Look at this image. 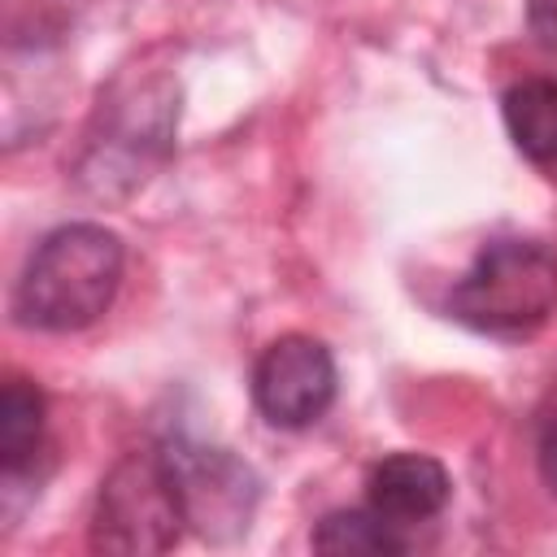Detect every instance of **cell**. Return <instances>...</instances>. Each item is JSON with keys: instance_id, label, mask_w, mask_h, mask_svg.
<instances>
[{"instance_id": "cell-7", "label": "cell", "mask_w": 557, "mask_h": 557, "mask_svg": "<svg viewBox=\"0 0 557 557\" xmlns=\"http://www.w3.org/2000/svg\"><path fill=\"white\" fill-rule=\"evenodd\" d=\"M453 496L448 470L426 453H392L366 479V500L396 527L431 522Z\"/></svg>"}, {"instance_id": "cell-3", "label": "cell", "mask_w": 557, "mask_h": 557, "mask_svg": "<svg viewBox=\"0 0 557 557\" xmlns=\"http://www.w3.org/2000/svg\"><path fill=\"white\" fill-rule=\"evenodd\" d=\"M557 309V257L535 239H492L479 248L474 265L453 283L448 313L500 339H522L548 322Z\"/></svg>"}, {"instance_id": "cell-9", "label": "cell", "mask_w": 557, "mask_h": 557, "mask_svg": "<svg viewBox=\"0 0 557 557\" xmlns=\"http://www.w3.org/2000/svg\"><path fill=\"white\" fill-rule=\"evenodd\" d=\"M44 453V392L30 379H9L0 392V470L13 487L17 479L35 474Z\"/></svg>"}, {"instance_id": "cell-2", "label": "cell", "mask_w": 557, "mask_h": 557, "mask_svg": "<svg viewBox=\"0 0 557 557\" xmlns=\"http://www.w3.org/2000/svg\"><path fill=\"white\" fill-rule=\"evenodd\" d=\"M178 87L170 78H122L113 83L83 135L74 178L100 200L131 196L144 187L174 148Z\"/></svg>"}, {"instance_id": "cell-1", "label": "cell", "mask_w": 557, "mask_h": 557, "mask_svg": "<svg viewBox=\"0 0 557 557\" xmlns=\"http://www.w3.org/2000/svg\"><path fill=\"white\" fill-rule=\"evenodd\" d=\"M122 239L100 222H70L48 231L13 292V313L22 326L70 335L91 326L117 296L122 283Z\"/></svg>"}, {"instance_id": "cell-6", "label": "cell", "mask_w": 557, "mask_h": 557, "mask_svg": "<svg viewBox=\"0 0 557 557\" xmlns=\"http://www.w3.org/2000/svg\"><path fill=\"white\" fill-rule=\"evenodd\" d=\"M335 357L313 335H278L252 366V400L270 426H313L335 405Z\"/></svg>"}, {"instance_id": "cell-10", "label": "cell", "mask_w": 557, "mask_h": 557, "mask_svg": "<svg viewBox=\"0 0 557 557\" xmlns=\"http://www.w3.org/2000/svg\"><path fill=\"white\" fill-rule=\"evenodd\" d=\"M313 548L331 557H396L409 548L405 527L387 522L379 509H335L318 522Z\"/></svg>"}, {"instance_id": "cell-11", "label": "cell", "mask_w": 557, "mask_h": 557, "mask_svg": "<svg viewBox=\"0 0 557 557\" xmlns=\"http://www.w3.org/2000/svg\"><path fill=\"white\" fill-rule=\"evenodd\" d=\"M527 26L535 35V44L557 57V0H527Z\"/></svg>"}, {"instance_id": "cell-12", "label": "cell", "mask_w": 557, "mask_h": 557, "mask_svg": "<svg viewBox=\"0 0 557 557\" xmlns=\"http://www.w3.org/2000/svg\"><path fill=\"white\" fill-rule=\"evenodd\" d=\"M535 466H540V479L557 492V409L544 418L540 426V440H535Z\"/></svg>"}, {"instance_id": "cell-4", "label": "cell", "mask_w": 557, "mask_h": 557, "mask_svg": "<svg viewBox=\"0 0 557 557\" xmlns=\"http://www.w3.org/2000/svg\"><path fill=\"white\" fill-rule=\"evenodd\" d=\"M183 527L187 513L165 448H139L126 453L100 479L87 540L96 553L152 557V553H170Z\"/></svg>"}, {"instance_id": "cell-5", "label": "cell", "mask_w": 557, "mask_h": 557, "mask_svg": "<svg viewBox=\"0 0 557 557\" xmlns=\"http://www.w3.org/2000/svg\"><path fill=\"white\" fill-rule=\"evenodd\" d=\"M161 448L170 457L187 527L213 544L239 540L261 500L257 474L226 448H209V444H191V440H170Z\"/></svg>"}, {"instance_id": "cell-8", "label": "cell", "mask_w": 557, "mask_h": 557, "mask_svg": "<svg viewBox=\"0 0 557 557\" xmlns=\"http://www.w3.org/2000/svg\"><path fill=\"white\" fill-rule=\"evenodd\" d=\"M500 117L513 148L535 161H557V78H522L500 96Z\"/></svg>"}]
</instances>
